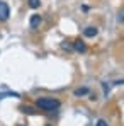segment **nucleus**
Here are the masks:
<instances>
[{
  "mask_svg": "<svg viewBox=\"0 0 124 126\" xmlns=\"http://www.w3.org/2000/svg\"><path fill=\"white\" fill-rule=\"evenodd\" d=\"M41 16H38V14H34V16H31V21H29V24H31V29H38L39 26H41Z\"/></svg>",
  "mask_w": 124,
  "mask_h": 126,
  "instance_id": "3",
  "label": "nucleus"
},
{
  "mask_svg": "<svg viewBox=\"0 0 124 126\" xmlns=\"http://www.w3.org/2000/svg\"><path fill=\"white\" fill-rule=\"evenodd\" d=\"M36 106L42 111H55V109L60 107V101L53 99V97H39L36 101Z\"/></svg>",
  "mask_w": 124,
  "mask_h": 126,
  "instance_id": "1",
  "label": "nucleus"
},
{
  "mask_svg": "<svg viewBox=\"0 0 124 126\" xmlns=\"http://www.w3.org/2000/svg\"><path fill=\"white\" fill-rule=\"evenodd\" d=\"M119 19H121V21L124 22V10H121V17H119Z\"/></svg>",
  "mask_w": 124,
  "mask_h": 126,
  "instance_id": "12",
  "label": "nucleus"
},
{
  "mask_svg": "<svg viewBox=\"0 0 124 126\" xmlns=\"http://www.w3.org/2000/svg\"><path fill=\"white\" fill-rule=\"evenodd\" d=\"M73 49H77L78 53H85V51H87V44H85L82 39H77V41L73 43Z\"/></svg>",
  "mask_w": 124,
  "mask_h": 126,
  "instance_id": "4",
  "label": "nucleus"
},
{
  "mask_svg": "<svg viewBox=\"0 0 124 126\" xmlns=\"http://www.w3.org/2000/svg\"><path fill=\"white\" fill-rule=\"evenodd\" d=\"M97 32H99V29H97V27H94V26H90V27H87V29L83 31V34H85L87 38H95V36H97Z\"/></svg>",
  "mask_w": 124,
  "mask_h": 126,
  "instance_id": "5",
  "label": "nucleus"
},
{
  "mask_svg": "<svg viewBox=\"0 0 124 126\" xmlns=\"http://www.w3.org/2000/svg\"><path fill=\"white\" fill-rule=\"evenodd\" d=\"M9 16H10V10H9V5L5 3V2H0V21H7L9 19Z\"/></svg>",
  "mask_w": 124,
  "mask_h": 126,
  "instance_id": "2",
  "label": "nucleus"
},
{
  "mask_svg": "<svg viewBox=\"0 0 124 126\" xmlns=\"http://www.w3.org/2000/svg\"><path fill=\"white\" fill-rule=\"evenodd\" d=\"M27 2H29V7H32V9H38L41 5V0H27Z\"/></svg>",
  "mask_w": 124,
  "mask_h": 126,
  "instance_id": "7",
  "label": "nucleus"
},
{
  "mask_svg": "<svg viewBox=\"0 0 124 126\" xmlns=\"http://www.w3.org/2000/svg\"><path fill=\"white\" fill-rule=\"evenodd\" d=\"M46 126H51V125H46Z\"/></svg>",
  "mask_w": 124,
  "mask_h": 126,
  "instance_id": "13",
  "label": "nucleus"
},
{
  "mask_svg": "<svg viewBox=\"0 0 124 126\" xmlns=\"http://www.w3.org/2000/svg\"><path fill=\"white\" fill-rule=\"evenodd\" d=\"M73 94H75L77 97H80V95H87V94H88V89H87V87H80V89H77Z\"/></svg>",
  "mask_w": 124,
  "mask_h": 126,
  "instance_id": "6",
  "label": "nucleus"
},
{
  "mask_svg": "<svg viewBox=\"0 0 124 126\" xmlns=\"http://www.w3.org/2000/svg\"><path fill=\"white\" fill-rule=\"evenodd\" d=\"M95 126H109V125H107V123H105L104 119H99V121L95 123Z\"/></svg>",
  "mask_w": 124,
  "mask_h": 126,
  "instance_id": "11",
  "label": "nucleus"
},
{
  "mask_svg": "<svg viewBox=\"0 0 124 126\" xmlns=\"http://www.w3.org/2000/svg\"><path fill=\"white\" fill-rule=\"evenodd\" d=\"M3 97H19V94H12V92H7V94H0V99H3Z\"/></svg>",
  "mask_w": 124,
  "mask_h": 126,
  "instance_id": "9",
  "label": "nucleus"
},
{
  "mask_svg": "<svg viewBox=\"0 0 124 126\" xmlns=\"http://www.w3.org/2000/svg\"><path fill=\"white\" fill-rule=\"evenodd\" d=\"M61 46H63V49H68V51H70V49H73V44H68V43H66V41L63 43Z\"/></svg>",
  "mask_w": 124,
  "mask_h": 126,
  "instance_id": "10",
  "label": "nucleus"
},
{
  "mask_svg": "<svg viewBox=\"0 0 124 126\" xmlns=\"http://www.w3.org/2000/svg\"><path fill=\"white\" fill-rule=\"evenodd\" d=\"M19 126H22V125H19Z\"/></svg>",
  "mask_w": 124,
  "mask_h": 126,
  "instance_id": "14",
  "label": "nucleus"
},
{
  "mask_svg": "<svg viewBox=\"0 0 124 126\" xmlns=\"http://www.w3.org/2000/svg\"><path fill=\"white\" fill-rule=\"evenodd\" d=\"M21 109H22V112H27V114H34V109H32V107H29V106H22Z\"/></svg>",
  "mask_w": 124,
  "mask_h": 126,
  "instance_id": "8",
  "label": "nucleus"
}]
</instances>
